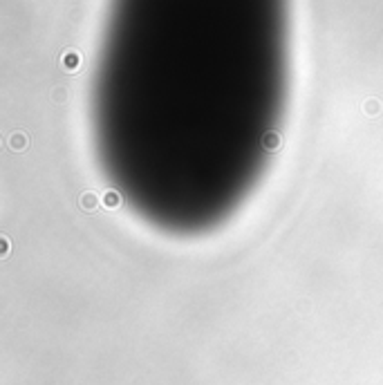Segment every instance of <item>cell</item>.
<instances>
[{"instance_id": "cell-2", "label": "cell", "mask_w": 383, "mask_h": 385, "mask_svg": "<svg viewBox=\"0 0 383 385\" xmlns=\"http://www.w3.org/2000/svg\"><path fill=\"white\" fill-rule=\"evenodd\" d=\"M81 204H83V209H90V210H92L94 206H97V197H94L92 192H90V195H83Z\"/></svg>"}, {"instance_id": "cell-1", "label": "cell", "mask_w": 383, "mask_h": 385, "mask_svg": "<svg viewBox=\"0 0 383 385\" xmlns=\"http://www.w3.org/2000/svg\"><path fill=\"white\" fill-rule=\"evenodd\" d=\"M61 65H63V70H67V72H76L81 67V54L76 52V49H67V52L61 56Z\"/></svg>"}]
</instances>
